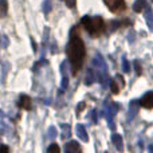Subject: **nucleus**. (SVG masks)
<instances>
[{"label": "nucleus", "mask_w": 153, "mask_h": 153, "mask_svg": "<svg viewBox=\"0 0 153 153\" xmlns=\"http://www.w3.org/2000/svg\"><path fill=\"white\" fill-rule=\"evenodd\" d=\"M65 152L66 153H81V145L76 141H70L65 145Z\"/></svg>", "instance_id": "6e6552de"}, {"label": "nucleus", "mask_w": 153, "mask_h": 153, "mask_svg": "<svg viewBox=\"0 0 153 153\" xmlns=\"http://www.w3.org/2000/svg\"><path fill=\"white\" fill-rule=\"evenodd\" d=\"M66 53L70 65H71L73 75H76V73L83 66L85 56H86V47H85V43L79 36L78 31H75V28H73L70 32V40L67 45Z\"/></svg>", "instance_id": "f257e3e1"}, {"label": "nucleus", "mask_w": 153, "mask_h": 153, "mask_svg": "<svg viewBox=\"0 0 153 153\" xmlns=\"http://www.w3.org/2000/svg\"><path fill=\"white\" fill-rule=\"evenodd\" d=\"M18 105H19V108L23 109V110H31V98H30L28 95H22Z\"/></svg>", "instance_id": "1a4fd4ad"}, {"label": "nucleus", "mask_w": 153, "mask_h": 153, "mask_svg": "<svg viewBox=\"0 0 153 153\" xmlns=\"http://www.w3.org/2000/svg\"><path fill=\"white\" fill-rule=\"evenodd\" d=\"M109 26H110V31H114L116 28H118V27L121 26V23H120L118 20H111L110 23H109Z\"/></svg>", "instance_id": "4be33fe9"}, {"label": "nucleus", "mask_w": 153, "mask_h": 153, "mask_svg": "<svg viewBox=\"0 0 153 153\" xmlns=\"http://www.w3.org/2000/svg\"><path fill=\"white\" fill-rule=\"evenodd\" d=\"M0 153H10L8 146L7 145H0Z\"/></svg>", "instance_id": "393cba45"}, {"label": "nucleus", "mask_w": 153, "mask_h": 153, "mask_svg": "<svg viewBox=\"0 0 153 153\" xmlns=\"http://www.w3.org/2000/svg\"><path fill=\"white\" fill-rule=\"evenodd\" d=\"M149 152H151V153H153V145H151V146H149Z\"/></svg>", "instance_id": "cd10ccee"}, {"label": "nucleus", "mask_w": 153, "mask_h": 153, "mask_svg": "<svg viewBox=\"0 0 153 153\" xmlns=\"http://www.w3.org/2000/svg\"><path fill=\"white\" fill-rule=\"evenodd\" d=\"M81 22L93 38H98L103 32V30H105V23H103V19L101 16H94V18L83 16Z\"/></svg>", "instance_id": "f03ea898"}, {"label": "nucleus", "mask_w": 153, "mask_h": 153, "mask_svg": "<svg viewBox=\"0 0 153 153\" xmlns=\"http://www.w3.org/2000/svg\"><path fill=\"white\" fill-rule=\"evenodd\" d=\"M59 152H61V148H59V145L56 143H53L47 149V153H59Z\"/></svg>", "instance_id": "f3484780"}, {"label": "nucleus", "mask_w": 153, "mask_h": 153, "mask_svg": "<svg viewBox=\"0 0 153 153\" xmlns=\"http://www.w3.org/2000/svg\"><path fill=\"white\" fill-rule=\"evenodd\" d=\"M106 153H109V152H106Z\"/></svg>", "instance_id": "c85d7f7f"}, {"label": "nucleus", "mask_w": 153, "mask_h": 153, "mask_svg": "<svg viewBox=\"0 0 153 153\" xmlns=\"http://www.w3.org/2000/svg\"><path fill=\"white\" fill-rule=\"evenodd\" d=\"M122 69H124L125 73H130V65H129V62H128L126 56L122 58Z\"/></svg>", "instance_id": "6ab92c4d"}, {"label": "nucleus", "mask_w": 153, "mask_h": 153, "mask_svg": "<svg viewBox=\"0 0 153 153\" xmlns=\"http://www.w3.org/2000/svg\"><path fill=\"white\" fill-rule=\"evenodd\" d=\"M144 10H146V0H136L134 4H133V11L141 12Z\"/></svg>", "instance_id": "ddd939ff"}, {"label": "nucleus", "mask_w": 153, "mask_h": 153, "mask_svg": "<svg viewBox=\"0 0 153 153\" xmlns=\"http://www.w3.org/2000/svg\"><path fill=\"white\" fill-rule=\"evenodd\" d=\"M76 136H78L82 141H85V143H87V141H89V136H87L86 129H85V126H83V125H81V124L76 125Z\"/></svg>", "instance_id": "f8f14e48"}, {"label": "nucleus", "mask_w": 153, "mask_h": 153, "mask_svg": "<svg viewBox=\"0 0 153 153\" xmlns=\"http://www.w3.org/2000/svg\"><path fill=\"white\" fill-rule=\"evenodd\" d=\"M152 1H153V0H152Z\"/></svg>", "instance_id": "c756f323"}, {"label": "nucleus", "mask_w": 153, "mask_h": 153, "mask_svg": "<svg viewBox=\"0 0 153 153\" xmlns=\"http://www.w3.org/2000/svg\"><path fill=\"white\" fill-rule=\"evenodd\" d=\"M63 1L66 3V5H67L69 8H73V7L75 5V0H63Z\"/></svg>", "instance_id": "b1692460"}, {"label": "nucleus", "mask_w": 153, "mask_h": 153, "mask_svg": "<svg viewBox=\"0 0 153 153\" xmlns=\"http://www.w3.org/2000/svg\"><path fill=\"white\" fill-rule=\"evenodd\" d=\"M134 69H136V73H137V75H141V73H143V69H141L140 62H138V61H134Z\"/></svg>", "instance_id": "5701e85b"}, {"label": "nucleus", "mask_w": 153, "mask_h": 153, "mask_svg": "<svg viewBox=\"0 0 153 153\" xmlns=\"http://www.w3.org/2000/svg\"><path fill=\"white\" fill-rule=\"evenodd\" d=\"M125 86V82H124V76L117 74L114 76V79H111L110 81V90L113 94H118L120 90L122 89V87Z\"/></svg>", "instance_id": "39448f33"}, {"label": "nucleus", "mask_w": 153, "mask_h": 153, "mask_svg": "<svg viewBox=\"0 0 153 153\" xmlns=\"http://www.w3.org/2000/svg\"><path fill=\"white\" fill-rule=\"evenodd\" d=\"M111 141H113V144L116 145L117 151H120V152L124 151V140H122L121 134H117V133H114V134L111 136Z\"/></svg>", "instance_id": "9d476101"}, {"label": "nucleus", "mask_w": 153, "mask_h": 153, "mask_svg": "<svg viewBox=\"0 0 153 153\" xmlns=\"http://www.w3.org/2000/svg\"><path fill=\"white\" fill-rule=\"evenodd\" d=\"M140 106L144 109H152L153 108V91H149L140 100Z\"/></svg>", "instance_id": "423d86ee"}, {"label": "nucleus", "mask_w": 153, "mask_h": 153, "mask_svg": "<svg viewBox=\"0 0 153 153\" xmlns=\"http://www.w3.org/2000/svg\"><path fill=\"white\" fill-rule=\"evenodd\" d=\"M95 81H97V74H95V70L94 69H89V70H87L86 78H85V85L90 86V85H93Z\"/></svg>", "instance_id": "9b49d317"}, {"label": "nucleus", "mask_w": 153, "mask_h": 153, "mask_svg": "<svg viewBox=\"0 0 153 153\" xmlns=\"http://www.w3.org/2000/svg\"><path fill=\"white\" fill-rule=\"evenodd\" d=\"M62 74H63V78H62V90H65L67 86H69V79H67V75L65 74L63 70H62Z\"/></svg>", "instance_id": "412c9836"}, {"label": "nucleus", "mask_w": 153, "mask_h": 153, "mask_svg": "<svg viewBox=\"0 0 153 153\" xmlns=\"http://www.w3.org/2000/svg\"><path fill=\"white\" fill-rule=\"evenodd\" d=\"M83 108H85V103L81 102V103H79V106H78V109H76V113H79V111H81Z\"/></svg>", "instance_id": "a878e982"}, {"label": "nucleus", "mask_w": 153, "mask_h": 153, "mask_svg": "<svg viewBox=\"0 0 153 153\" xmlns=\"http://www.w3.org/2000/svg\"><path fill=\"white\" fill-rule=\"evenodd\" d=\"M50 140H54V138L56 137V129H55V126H51V128H48V136H47Z\"/></svg>", "instance_id": "aec40b11"}, {"label": "nucleus", "mask_w": 153, "mask_h": 153, "mask_svg": "<svg viewBox=\"0 0 153 153\" xmlns=\"http://www.w3.org/2000/svg\"><path fill=\"white\" fill-rule=\"evenodd\" d=\"M8 11V3L7 0H0V18H4Z\"/></svg>", "instance_id": "2eb2a0df"}, {"label": "nucleus", "mask_w": 153, "mask_h": 153, "mask_svg": "<svg viewBox=\"0 0 153 153\" xmlns=\"http://www.w3.org/2000/svg\"><path fill=\"white\" fill-rule=\"evenodd\" d=\"M117 111H118V105H117L116 102H113V101H110V100L106 101L105 106H103V113H105V117H106V120H108L109 124L113 122V118L116 117Z\"/></svg>", "instance_id": "7ed1b4c3"}, {"label": "nucleus", "mask_w": 153, "mask_h": 153, "mask_svg": "<svg viewBox=\"0 0 153 153\" xmlns=\"http://www.w3.org/2000/svg\"><path fill=\"white\" fill-rule=\"evenodd\" d=\"M53 8V0H45V4H43V11L45 13H48Z\"/></svg>", "instance_id": "a211bd4d"}, {"label": "nucleus", "mask_w": 153, "mask_h": 153, "mask_svg": "<svg viewBox=\"0 0 153 153\" xmlns=\"http://www.w3.org/2000/svg\"><path fill=\"white\" fill-rule=\"evenodd\" d=\"M103 1L111 12H122L126 8V4H125L124 0H103Z\"/></svg>", "instance_id": "20e7f679"}, {"label": "nucleus", "mask_w": 153, "mask_h": 153, "mask_svg": "<svg viewBox=\"0 0 153 153\" xmlns=\"http://www.w3.org/2000/svg\"><path fill=\"white\" fill-rule=\"evenodd\" d=\"M93 122H97V120H95V111H93Z\"/></svg>", "instance_id": "bb28decb"}, {"label": "nucleus", "mask_w": 153, "mask_h": 153, "mask_svg": "<svg viewBox=\"0 0 153 153\" xmlns=\"http://www.w3.org/2000/svg\"><path fill=\"white\" fill-rule=\"evenodd\" d=\"M71 132H70V126L69 125H62V138L66 140V137H70Z\"/></svg>", "instance_id": "dca6fc26"}, {"label": "nucleus", "mask_w": 153, "mask_h": 153, "mask_svg": "<svg viewBox=\"0 0 153 153\" xmlns=\"http://www.w3.org/2000/svg\"><path fill=\"white\" fill-rule=\"evenodd\" d=\"M145 20H146L149 30L153 32V12L151 8H146V11H145Z\"/></svg>", "instance_id": "4468645a"}, {"label": "nucleus", "mask_w": 153, "mask_h": 153, "mask_svg": "<svg viewBox=\"0 0 153 153\" xmlns=\"http://www.w3.org/2000/svg\"><path fill=\"white\" fill-rule=\"evenodd\" d=\"M138 110H140V101L133 100L132 102L129 103V116H128V118L129 120L134 118V117L137 116Z\"/></svg>", "instance_id": "0eeeda50"}]
</instances>
